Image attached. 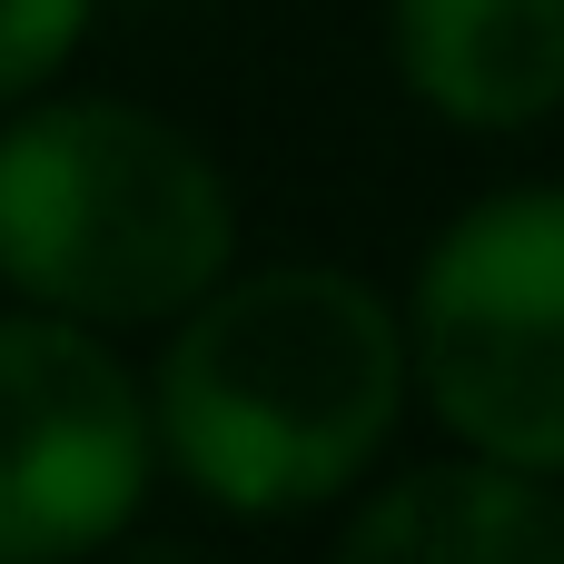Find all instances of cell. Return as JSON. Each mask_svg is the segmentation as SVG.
<instances>
[{"instance_id": "cell-1", "label": "cell", "mask_w": 564, "mask_h": 564, "mask_svg": "<svg viewBox=\"0 0 564 564\" xmlns=\"http://www.w3.org/2000/svg\"><path fill=\"white\" fill-rule=\"evenodd\" d=\"M406 337L347 268L218 278L159 357V446L228 516H307L397 436Z\"/></svg>"}, {"instance_id": "cell-2", "label": "cell", "mask_w": 564, "mask_h": 564, "mask_svg": "<svg viewBox=\"0 0 564 564\" xmlns=\"http://www.w3.org/2000/svg\"><path fill=\"white\" fill-rule=\"evenodd\" d=\"M228 248L238 198L188 129L129 99H50L0 129V278L20 297L89 327L188 317Z\"/></svg>"}, {"instance_id": "cell-3", "label": "cell", "mask_w": 564, "mask_h": 564, "mask_svg": "<svg viewBox=\"0 0 564 564\" xmlns=\"http://www.w3.org/2000/svg\"><path fill=\"white\" fill-rule=\"evenodd\" d=\"M416 377L476 456L564 476V188H506L426 248Z\"/></svg>"}, {"instance_id": "cell-4", "label": "cell", "mask_w": 564, "mask_h": 564, "mask_svg": "<svg viewBox=\"0 0 564 564\" xmlns=\"http://www.w3.org/2000/svg\"><path fill=\"white\" fill-rule=\"evenodd\" d=\"M149 426L139 377L89 317H0V564L109 545L139 516Z\"/></svg>"}, {"instance_id": "cell-5", "label": "cell", "mask_w": 564, "mask_h": 564, "mask_svg": "<svg viewBox=\"0 0 564 564\" xmlns=\"http://www.w3.org/2000/svg\"><path fill=\"white\" fill-rule=\"evenodd\" d=\"M397 69L456 129H535L564 109V0H397Z\"/></svg>"}, {"instance_id": "cell-6", "label": "cell", "mask_w": 564, "mask_h": 564, "mask_svg": "<svg viewBox=\"0 0 564 564\" xmlns=\"http://www.w3.org/2000/svg\"><path fill=\"white\" fill-rule=\"evenodd\" d=\"M347 564H564V496L535 466H426L347 516Z\"/></svg>"}, {"instance_id": "cell-7", "label": "cell", "mask_w": 564, "mask_h": 564, "mask_svg": "<svg viewBox=\"0 0 564 564\" xmlns=\"http://www.w3.org/2000/svg\"><path fill=\"white\" fill-rule=\"evenodd\" d=\"M89 40V0H0V109L50 89Z\"/></svg>"}]
</instances>
